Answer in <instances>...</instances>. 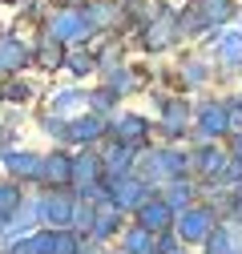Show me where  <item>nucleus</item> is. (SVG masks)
<instances>
[{
    "label": "nucleus",
    "instance_id": "4",
    "mask_svg": "<svg viewBox=\"0 0 242 254\" xmlns=\"http://www.w3.org/2000/svg\"><path fill=\"white\" fill-rule=\"evenodd\" d=\"M149 202V190L145 182H133V178H121L117 190H113V206L117 210H125V206H145Z\"/></svg>",
    "mask_w": 242,
    "mask_h": 254
},
{
    "label": "nucleus",
    "instance_id": "24",
    "mask_svg": "<svg viewBox=\"0 0 242 254\" xmlns=\"http://www.w3.org/2000/svg\"><path fill=\"white\" fill-rule=\"evenodd\" d=\"M162 202H166L170 210L186 206V202H190V186H186V182H174V186H170V198H162Z\"/></svg>",
    "mask_w": 242,
    "mask_h": 254
},
{
    "label": "nucleus",
    "instance_id": "12",
    "mask_svg": "<svg viewBox=\"0 0 242 254\" xmlns=\"http://www.w3.org/2000/svg\"><path fill=\"white\" fill-rule=\"evenodd\" d=\"M41 178H49V182H69V178H73V157H65V153L45 157V162H41Z\"/></svg>",
    "mask_w": 242,
    "mask_h": 254
},
{
    "label": "nucleus",
    "instance_id": "13",
    "mask_svg": "<svg viewBox=\"0 0 242 254\" xmlns=\"http://www.w3.org/2000/svg\"><path fill=\"white\" fill-rule=\"evenodd\" d=\"M226 133V109L222 105H202V137Z\"/></svg>",
    "mask_w": 242,
    "mask_h": 254
},
{
    "label": "nucleus",
    "instance_id": "11",
    "mask_svg": "<svg viewBox=\"0 0 242 254\" xmlns=\"http://www.w3.org/2000/svg\"><path fill=\"white\" fill-rule=\"evenodd\" d=\"M65 137L69 141H97L101 137V121L97 117H77V121L65 125Z\"/></svg>",
    "mask_w": 242,
    "mask_h": 254
},
{
    "label": "nucleus",
    "instance_id": "15",
    "mask_svg": "<svg viewBox=\"0 0 242 254\" xmlns=\"http://www.w3.org/2000/svg\"><path fill=\"white\" fill-rule=\"evenodd\" d=\"M125 254H158L154 234H149V230H141V226H133V230L125 234Z\"/></svg>",
    "mask_w": 242,
    "mask_h": 254
},
{
    "label": "nucleus",
    "instance_id": "1",
    "mask_svg": "<svg viewBox=\"0 0 242 254\" xmlns=\"http://www.w3.org/2000/svg\"><path fill=\"white\" fill-rule=\"evenodd\" d=\"M89 28H85V16L81 12H73V8H65V12H57L53 20H49V37L53 41H77V37H85Z\"/></svg>",
    "mask_w": 242,
    "mask_h": 254
},
{
    "label": "nucleus",
    "instance_id": "8",
    "mask_svg": "<svg viewBox=\"0 0 242 254\" xmlns=\"http://www.w3.org/2000/svg\"><path fill=\"white\" fill-rule=\"evenodd\" d=\"M4 170H8V174H20V178H41V157L28 153V149L4 153Z\"/></svg>",
    "mask_w": 242,
    "mask_h": 254
},
{
    "label": "nucleus",
    "instance_id": "3",
    "mask_svg": "<svg viewBox=\"0 0 242 254\" xmlns=\"http://www.w3.org/2000/svg\"><path fill=\"white\" fill-rule=\"evenodd\" d=\"M73 198L60 194V190H53V194L41 202V222H57V226H65V222H73Z\"/></svg>",
    "mask_w": 242,
    "mask_h": 254
},
{
    "label": "nucleus",
    "instance_id": "26",
    "mask_svg": "<svg viewBox=\"0 0 242 254\" xmlns=\"http://www.w3.org/2000/svg\"><path fill=\"white\" fill-rule=\"evenodd\" d=\"M198 166H202L206 174H214V170H222V153H218V149H202V157H198Z\"/></svg>",
    "mask_w": 242,
    "mask_h": 254
},
{
    "label": "nucleus",
    "instance_id": "5",
    "mask_svg": "<svg viewBox=\"0 0 242 254\" xmlns=\"http://www.w3.org/2000/svg\"><path fill=\"white\" fill-rule=\"evenodd\" d=\"M178 234L186 238V242H202L210 234V210H190L186 218L178 222Z\"/></svg>",
    "mask_w": 242,
    "mask_h": 254
},
{
    "label": "nucleus",
    "instance_id": "7",
    "mask_svg": "<svg viewBox=\"0 0 242 254\" xmlns=\"http://www.w3.org/2000/svg\"><path fill=\"white\" fill-rule=\"evenodd\" d=\"M113 133H117V141H121V145H137V141L145 137V117L125 113L121 121H113Z\"/></svg>",
    "mask_w": 242,
    "mask_h": 254
},
{
    "label": "nucleus",
    "instance_id": "20",
    "mask_svg": "<svg viewBox=\"0 0 242 254\" xmlns=\"http://www.w3.org/2000/svg\"><path fill=\"white\" fill-rule=\"evenodd\" d=\"M105 170H109V174H117V178H125V174H129V145H117V149H109V157H105Z\"/></svg>",
    "mask_w": 242,
    "mask_h": 254
},
{
    "label": "nucleus",
    "instance_id": "28",
    "mask_svg": "<svg viewBox=\"0 0 242 254\" xmlns=\"http://www.w3.org/2000/svg\"><path fill=\"white\" fill-rule=\"evenodd\" d=\"M69 69H73V73H89V69H93V57H89V53H77Z\"/></svg>",
    "mask_w": 242,
    "mask_h": 254
},
{
    "label": "nucleus",
    "instance_id": "2",
    "mask_svg": "<svg viewBox=\"0 0 242 254\" xmlns=\"http://www.w3.org/2000/svg\"><path fill=\"white\" fill-rule=\"evenodd\" d=\"M137 218H141V222H137L141 230H149V234H158V230H166L170 222H174V210H170V206H166L162 198H149L145 206H137Z\"/></svg>",
    "mask_w": 242,
    "mask_h": 254
},
{
    "label": "nucleus",
    "instance_id": "23",
    "mask_svg": "<svg viewBox=\"0 0 242 254\" xmlns=\"http://www.w3.org/2000/svg\"><path fill=\"white\" fill-rule=\"evenodd\" d=\"M77 105H85V93H77V89H65L60 97L53 101V113L60 117V113H69V109H77Z\"/></svg>",
    "mask_w": 242,
    "mask_h": 254
},
{
    "label": "nucleus",
    "instance_id": "25",
    "mask_svg": "<svg viewBox=\"0 0 242 254\" xmlns=\"http://www.w3.org/2000/svg\"><path fill=\"white\" fill-rule=\"evenodd\" d=\"M125 12H133L137 20H145V16L158 12V0H125Z\"/></svg>",
    "mask_w": 242,
    "mask_h": 254
},
{
    "label": "nucleus",
    "instance_id": "6",
    "mask_svg": "<svg viewBox=\"0 0 242 254\" xmlns=\"http://www.w3.org/2000/svg\"><path fill=\"white\" fill-rule=\"evenodd\" d=\"M149 28H154V33H145V49H154V53H158V49H166V45H170V41L182 33V20L162 16L158 24H149Z\"/></svg>",
    "mask_w": 242,
    "mask_h": 254
},
{
    "label": "nucleus",
    "instance_id": "18",
    "mask_svg": "<svg viewBox=\"0 0 242 254\" xmlns=\"http://www.w3.org/2000/svg\"><path fill=\"white\" fill-rule=\"evenodd\" d=\"M37 61H41L45 69H60V61H65V49H60V41L45 37V41H41V49H37Z\"/></svg>",
    "mask_w": 242,
    "mask_h": 254
},
{
    "label": "nucleus",
    "instance_id": "9",
    "mask_svg": "<svg viewBox=\"0 0 242 254\" xmlns=\"http://www.w3.org/2000/svg\"><path fill=\"white\" fill-rule=\"evenodd\" d=\"M28 57H33V53H28L16 37H4V41H0V69H24Z\"/></svg>",
    "mask_w": 242,
    "mask_h": 254
},
{
    "label": "nucleus",
    "instance_id": "19",
    "mask_svg": "<svg viewBox=\"0 0 242 254\" xmlns=\"http://www.w3.org/2000/svg\"><path fill=\"white\" fill-rule=\"evenodd\" d=\"M81 250V238L73 234V230H57V234H49V254H77Z\"/></svg>",
    "mask_w": 242,
    "mask_h": 254
},
{
    "label": "nucleus",
    "instance_id": "29",
    "mask_svg": "<svg viewBox=\"0 0 242 254\" xmlns=\"http://www.w3.org/2000/svg\"><path fill=\"white\" fill-rule=\"evenodd\" d=\"M65 4H81V0H65Z\"/></svg>",
    "mask_w": 242,
    "mask_h": 254
},
{
    "label": "nucleus",
    "instance_id": "16",
    "mask_svg": "<svg viewBox=\"0 0 242 254\" xmlns=\"http://www.w3.org/2000/svg\"><path fill=\"white\" fill-rule=\"evenodd\" d=\"M73 178H77V182H89V186H85V194H89L93 186H101V182H93V178H97V157H93V153L73 157Z\"/></svg>",
    "mask_w": 242,
    "mask_h": 254
},
{
    "label": "nucleus",
    "instance_id": "27",
    "mask_svg": "<svg viewBox=\"0 0 242 254\" xmlns=\"http://www.w3.org/2000/svg\"><path fill=\"white\" fill-rule=\"evenodd\" d=\"M0 97H4V101H28L33 93H28V85H24V81H12L4 93H0Z\"/></svg>",
    "mask_w": 242,
    "mask_h": 254
},
{
    "label": "nucleus",
    "instance_id": "21",
    "mask_svg": "<svg viewBox=\"0 0 242 254\" xmlns=\"http://www.w3.org/2000/svg\"><path fill=\"white\" fill-rule=\"evenodd\" d=\"M218 57L226 61V65H242V37H238V33L222 37V45H218Z\"/></svg>",
    "mask_w": 242,
    "mask_h": 254
},
{
    "label": "nucleus",
    "instance_id": "22",
    "mask_svg": "<svg viewBox=\"0 0 242 254\" xmlns=\"http://www.w3.org/2000/svg\"><path fill=\"white\" fill-rule=\"evenodd\" d=\"M16 206H20V190L8 186V182H0V218H8Z\"/></svg>",
    "mask_w": 242,
    "mask_h": 254
},
{
    "label": "nucleus",
    "instance_id": "14",
    "mask_svg": "<svg viewBox=\"0 0 242 254\" xmlns=\"http://www.w3.org/2000/svg\"><path fill=\"white\" fill-rule=\"evenodd\" d=\"M182 170H186V153H158L154 166H149L154 178H170V174H182Z\"/></svg>",
    "mask_w": 242,
    "mask_h": 254
},
{
    "label": "nucleus",
    "instance_id": "10",
    "mask_svg": "<svg viewBox=\"0 0 242 254\" xmlns=\"http://www.w3.org/2000/svg\"><path fill=\"white\" fill-rule=\"evenodd\" d=\"M117 222H121V210L113 202H105L101 210H93V226H89V230H93V238H109L117 230Z\"/></svg>",
    "mask_w": 242,
    "mask_h": 254
},
{
    "label": "nucleus",
    "instance_id": "17",
    "mask_svg": "<svg viewBox=\"0 0 242 254\" xmlns=\"http://www.w3.org/2000/svg\"><path fill=\"white\" fill-rule=\"evenodd\" d=\"M186 121H190V109L182 105V101H170V105H166V113H162L166 133H182V129H186Z\"/></svg>",
    "mask_w": 242,
    "mask_h": 254
}]
</instances>
